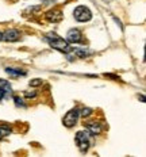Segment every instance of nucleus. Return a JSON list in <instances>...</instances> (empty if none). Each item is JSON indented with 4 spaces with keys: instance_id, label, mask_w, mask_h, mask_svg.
Instances as JSON below:
<instances>
[{
    "instance_id": "obj_15",
    "label": "nucleus",
    "mask_w": 146,
    "mask_h": 157,
    "mask_svg": "<svg viewBox=\"0 0 146 157\" xmlns=\"http://www.w3.org/2000/svg\"><path fill=\"white\" fill-rule=\"evenodd\" d=\"M14 100H15V103H16V106H22V107H24V103H23V100L21 99L19 96H15L14 98Z\"/></svg>"
},
{
    "instance_id": "obj_9",
    "label": "nucleus",
    "mask_w": 146,
    "mask_h": 157,
    "mask_svg": "<svg viewBox=\"0 0 146 157\" xmlns=\"http://www.w3.org/2000/svg\"><path fill=\"white\" fill-rule=\"evenodd\" d=\"M6 72L12 77L26 76V71H22V69H19V68H6Z\"/></svg>"
},
{
    "instance_id": "obj_4",
    "label": "nucleus",
    "mask_w": 146,
    "mask_h": 157,
    "mask_svg": "<svg viewBox=\"0 0 146 157\" xmlns=\"http://www.w3.org/2000/svg\"><path fill=\"white\" fill-rule=\"evenodd\" d=\"M79 117H80V110H79V109H72V110H69L66 114H65V117H64V119H62L64 126H66V127H73V126L77 123V121H79Z\"/></svg>"
},
{
    "instance_id": "obj_6",
    "label": "nucleus",
    "mask_w": 146,
    "mask_h": 157,
    "mask_svg": "<svg viewBox=\"0 0 146 157\" xmlns=\"http://www.w3.org/2000/svg\"><path fill=\"white\" fill-rule=\"evenodd\" d=\"M46 21H49L50 23H58L64 19V14L61 10H50L46 12Z\"/></svg>"
},
{
    "instance_id": "obj_14",
    "label": "nucleus",
    "mask_w": 146,
    "mask_h": 157,
    "mask_svg": "<svg viewBox=\"0 0 146 157\" xmlns=\"http://www.w3.org/2000/svg\"><path fill=\"white\" fill-rule=\"evenodd\" d=\"M30 86H31V87L42 86V80H41V78H34V80H31V81H30Z\"/></svg>"
},
{
    "instance_id": "obj_16",
    "label": "nucleus",
    "mask_w": 146,
    "mask_h": 157,
    "mask_svg": "<svg viewBox=\"0 0 146 157\" xmlns=\"http://www.w3.org/2000/svg\"><path fill=\"white\" fill-rule=\"evenodd\" d=\"M35 95H37V94H35L34 91H31V92L26 91V92H24V96H26V98H35Z\"/></svg>"
},
{
    "instance_id": "obj_20",
    "label": "nucleus",
    "mask_w": 146,
    "mask_h": 157,
    "mask_svg": "<svg viewBox=\"0 0 146 157\" xmlns=\"http://www.w3.org/2000/svg\"><path fill=\"white\" fill-rule=\"evenodd\" d=\"M2 37H3V34H2V33H0V41H2Z\"/></svg>"
},
{
    "instance_id": "obj_8",
    "label": "nucleus",
    "mask_w": 146,
    "mask_h": 157,
    "mask_svg": "<svg viewBox=\"0 0 146 157\" xmlns=\"http://www.w3.org/2000/svg\"><path fill=\"white\" fill-rule=\"evenodd\" d=\"M85 127H87V132L92 134V136H99L103 132V126L99 122H88Z\"/></svg>"
},
{
    "instance_id": "obj_19",
    "label": "nucleus",
    "mask_w": 146,
    "mask_h": 157,
    "mask_svg": "<svg viewBox=\"0 0 146 157\" xmlns=\"http://www.w3.org/2000/svg\"><path fill=\"white\" fill-rule=\"evenodd\" d=\"M43 3H53V2H56V0H42Z\"/></svg>"
},
{
    "instance_id": "obj_5",
    "label": "nucleus",
    "mask_w": 146,
    "mask_h": 157,
    "mask_svg": "<svg viewBox=\"0 0 146 157\" xmlns=\"http://www.w3.org/2000/svg\"><path fill=\"white\" fill-rule=\"evenodd\" d=\"M65 39L68 41V44H79V42L83 41V33L79 29H70L66 33V38Z\"/></svg>"
},
{
    "instance_id": "obj_18",
    "label": "nucleus",
    "mask_w": 146,
    "mask_h": 157,
    "mask_svg": "<svg viewBox=\"0 0 146 157\" xmlns=\"http://www.w3.org/2000/svg\"><path fill=\"white\" fill-rule=\"evenodd\" d=\"M4 95H6V91H4V90H2V88H0V100H2L3 98H4Z\"/></svg>"
},
{
    "instance_id": "obj_12",
    "label": "nucleus",
    "mask_w": 146,
    "mask_h": 157,
    "mask_svg": "<svg viewBox=\"0 0 146 157\" xmlns=\"http://www.w3.org/2000/svg\"><path fill=\"white\" fill-rule=\"evenodd\" d=\"M0 88L4 90L6 92H11V86H9V83L7 80H4V78H0Z\"/></svg>"
},
{
    "instance_id": "obj_3",
    "label": "nucleus",
    "mask_w": 146,
    "mask_h": 157,
    "mask_svg": "<svg viewBox=\"0 0 146 157\" xmlns=\"http://www.w3.org/2000/svg\"><path fill=\"white\" fill-rule=\"evenodd\" d=\"M73 16L77 22H88L92 19V12L88 7L85 6H79L76 10L73 11Z\"/></svg>"
},
{
    "instance_id": "obj_13",
    "label": "nucleus",
    "mask_w": 146,
    "mask_h": 157,
    "mask_svg": "<svg viewBox=\"0 0 146 157\" xmlns=\"http://www.w3.org/2000/svg\"><path fill=\"white\" fill-rule=\"evenodd\" d=\"M91 114H92V110L91 109H83V111L80 113V115L83 118H85V117H89Z\"/></svg>"
},
{
    "instance_id": "obj_10",
    "label": "nucleus",
    "mask_w": 146,
    "mask_h": 157,
    "mask_svg": "<svg viewBox=\"0 0 146 157\" xmlns=\"http://www.w3.org/2000/svg\"><path fill=\"white\" fill-rule=\"evenodd\" d=\"M9 134H11V127L7 125H0V140H3Z\"/></svg>"
},
{
    "instance_id": "obj_11",
    "label": "nucleus",
    "mask_w": 146,
    "mask_h": 157,
    "mask_svg": "<svg viewBox=\"0 0 146 157\" xmlns=\"http://www.w3.org/2000/svg\"><path fill=\"white\" fill-rule=\"evenodd\" d=\"M73 53L76 57H80V58H85L87 56L91 54V52L85 50V49H76V50H73Z\"/></svg>"
},
{
    "instance_id": "obj_17",
    "label": "nucleus",
    "mask_w": 146,
    "mask_h": 157,
    "mask_svg": "<svg viewBox=\"0 0 146 157\" xmlns=\"http://www.w3.org/2000/svg\"><path fill=\"white\" fill-rule=\"evenodd\" d=\"M104 76H106V77H110V78H114V80H119L118 76H115V75H111V73H106Z\"/></svg>"
},
{
    "instance_id": "obj_7",
    "label": "nucleus",
    "mask_w": 146,
    "mask_h": 157,
    "mask_svg": "<svg viewBox=\"0 0 146 157\" xmlns=\"http://www.w3.org/2000/svg\"><path fill=\"white\" fill-rule=\"evenodd\" d=\"M19 38H21V33L18 30H15V29L7 30L2 37V39H4L6 42H15V41H18Z\"/></svg>"
},
{
    "instance_id": "obj_1",
    "label": "nucleus",
    "mask_w": 146,
    "mask_h": 157,
    "mask_svg": "<svg viewBox=\"0 0 146 157\" xmlns=\"http://www.w3.org/2000/svg\"><path fill=\"white\" fill-rule=\"evenodd\" d=\"M46 41L49 42V45H50L51 48L56 49V50H58V52H62V53H69V52L72 50L66 39L58 37L56 33H49V34H46Z\"/></svg>"
},
{
    "instance_id": "obj_2",
    "label": "nucleus",
    "mask_w": 146,
    "mask_h": 157,
    "mask_svg": "<svg viewBox=\"0 0 146 157\" xmlns=\"http://www.w3.org/2000/svg\"><path fill=\"white\" fill-rule=\"evenodd\" d=\"M76 142L79 146L81 153H85L91 146V140H89V133L88 132H79L76 134Z\"/></svg>"
}]
</instances>
